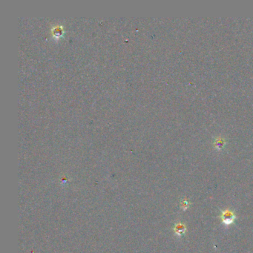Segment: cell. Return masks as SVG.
Instances as JSON below:
<instances>
[{
	"label": "cell",
	"instance_id": "1",
	"mask_svg": "<svg viewBox=\"0 0 253 253\" xmlns=\"http://www.w3.org/2000/svg\"><path fill=\"white\" fill-rule=\"evenodd\" d=\"M221 218L224 225L229 226L232 224H233L235 218H236V216H235V213L229 209H226L221 214Z\"/></svg>",
	"mask_w": 253,
	"mask_h": 253
},
{
	"label": "cell",
	"instance_id": "2",
	"mask_svg": "<svg viewBox=\"0 0 253 253\" xmlns=\"http://www.w3.org/2000/svg\"><path fill=\"white\" fill-rule=\"evenodd\" d=\"M174 233L176 234V235H177L178 237H181L186 233V226L183 224H182V223H178V224H177L174 226Z\"/></svg>",
	"mask_w": 253,
	"mask_h": 253
},
{
	"label": "cell",
	"instance_id": "3",
	"mask_svg": "<svg viewBox=\"0 0 253 253\" xmlns=\"http://www.w3.org/2000/svg\"><path fill=\"white\" fill-rule=\"evenodd\" d=\"M181 208L183 209V210H186L188 206H189V202H188V200L186 199H183V200L181 201Z\"/></svg>",
	"mask_w": 253,
	"mask_h": 253
}]
</instances>
